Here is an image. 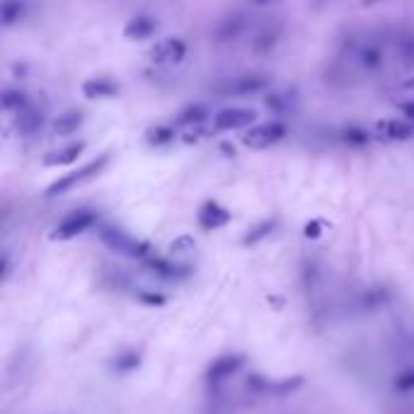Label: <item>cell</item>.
I'll use <instances>...</instances> for the list:
<instances>
[{
    "label": "cell",
    "instance_id": "cell-6",
    "mask_svg": "<svg viewBox=\"0 0 414 414\" xmlns=\"http://www.w3.org/2000/svg\"><path fill=\"white\" fill-rule=\"evenodd\" d=\"M257 124V112L250 107H223L213 114L211 131L216 133H233V131H247Z\"/></svg>",
    "mask_w": 414,
    "mask_h": 414
},
{
    "label": "cell",
    "instance_id": "cell-19",
    "mask_svg": "<svg viewBox=\"0 0 414 414\" xmlns=\"http://www.w3.org/2000/svg\"><path fill=\"white\" fill-rule=\"evenodd\" d=\"M296 104L298 97L291 90H274V92L264 95V109L274 114V117H286V114H291L296 109Z\"/></svg>",
    "mask_w": 414,
    "mask_h": 414
},
{
    "label": "cell",
    "instance_id": "cell-13",
    "mask_svg": "<svg viewBox=\"0 0 414 414\" xmlns=\"http://www.w3.org/2000/svg\"><path fill=\"white\" fill-rule=\"evenodd\" d=\"M85 148H88L85 141H70V144L61 146V148L49 150L41 163H44L46 168H68V165L78 163V158L85 153Z\"/></svg>",
    "mask_w": 414,
    "mask_h": 414
},
{
    "label": "cell",
    "instance_id": "cell-12",
    "mask_svg": "<svg viewBox=\"0 0 414 414\" xmlns=\"http://www.w3.org/2000/svg\"><path fill=\"white\" fill-rule=\"evenodd\" d=\"M375 136H380L383 141H393V144H402V141L414 138V121H407L404 117L383 119L375 126Z\"/></svg>",
    "mask_w": 414,
    "mask_h": 414
},
{
    "label": "cell",
    "instance_id": "cell-5",
    "mask_svg": "<svg viewBox=\"0 0 414 414\" xmlns=\"http://www.w3.org/2000/svg\"><path fill=\"white\" fill-rule=\"evenodd\" d=\"M99 221V213L95 211V208H75V211L66 213L63 218H61L59 223H56L54 233H51V240H73V237L83 235V233H88L90 228H95Z\"/></svg>",
    "mask_w": 414,
    "mask_h": 414
},
{
    "label": "cell",
    "instance_id": "cell-34",
    "mask_svg": "<svg viewBox=\"0 0 414 414\" xmlns=\"http://www.w3.org/2000/svg\"><path fill=\"white\" fill-rule=\"evenodd\" d=\"M364 6H375V3H380V0H361Z\"/></svg>",
    "mask_w": 414,
    "mask_h": 414
},
{
    "label": "cell",
    "instance_id": "cell-4",
    "mask_svg": "<svg viewBox=\"0 0 414 414\" xmlns=\"http://www.w3.org/2000/svg\"><path fill=\"white\" fill-rule=\"evenodd\" d=\"M288 136V126L282 119H269V121H257L247 131H242V146L250 150H266L271 146L282 144Z\"/></svg>",
    "mask_w": 414,
    "mask_h": 414
},
{
    "label": "cell",
    "instance_id": "cell-31",
    "mask_svg": "<svg viewBox=\"0 0 414 414\" xmlns=\"http://www.w3.org/2000/svg\"><path fill=\"white\" fill-rule=\"evenodd\" d=\"M400 92L407 95V97H414V75H409V78H404L400 83Z\"/></svg>",
    "mask_w": 414,
    "mask_h": 414
},
{
    "label": "cell",
    "instance_id": "cell-29",
    "mask_svg": "<svg viewBox=\"0 0 414 414\" xmlns=\"http://www.w3.org/2000/svg\"><path fill=\"white\" fill-rule=\"evenodd\" d=\"M395 388L397 390H414V368L404 371V373H400L397 378H395Z\"/></svg>",
    "mask_w": 414,
    "mask_h": 414
},
{
    "label": "cell",
    "instance_id": "cell-24",
    "mask_svg": "<svg viewBox=\"0 0 414 414\" xmlns=\"http://www.w3.org/2000/svg\"><path fill=\"white\" fill-rule=\"evenodd\" d=\"M0 104H3V109H6L8 114H20L22 109H27L32 104V97L25 92V90L20 88H6L3 90V97H0Z\"/></svg>",
    "mask_w": 414,
    "mask_h": 414
},
{
    "label": "cell",
    "instance_id": "cell-14",
    "mask_svg": "<svg viewBox=\"0 0 414 414\" xmlns=\"http://www.w3.org/2000/svg\"><path fill=\"white\" fill-rule=\"evenodd\" d=\"M83 126H85L83 109H66V112H61L59 117L51 119V133H54L56 138L75 136Z\"/></svg>",
    "mask_w": 414,
    "mask_h": 414
},
{
    "label": "cell",
    "instance_id": "cell-10",
    "mask_svg": "<svg viewBox=\"0 0 414 414\" xmlns=\"http://www.w3.org/2000/svg\"><path fill=\"white\" fill-rule=\"evenodd\" d=\"M233 213L228 211L223 204L213 201V199H208V201L201 204V208H199L197 213V223L201 230H218V228H226L228 223H230Z\"/></svg>",
    "mask_w": 414,
    "mask_h": 414
},
{
    "label": "cell",
    "instance_id": "cell-21",
    "mask_svg": "<svg viewBox=\"0 0 414 414\" xmlns=\"http://www.w3.org/2000/svg\"><path fill=\"white\" fill-rule=\"evenodd\" d=\"M144 266L153 271L155 276H160V279H184V276L189 274V266L172 259H163V257H155V255L144 259Z\"/></svg>",
    "mask_w": 414,
    "mask_h": 414
},
{
    "label": "cell",
    "instance_id": "cell-18",
    "mask_svg": "<svg viewBox=\"0 0 414 414\" xmlns=\"http://www.w3.org/2000/svg\"><path fill=\"white\" fill-rule=\"evenodd\" d=\"M356 63L366 70V73H375L385 66V49L378 41H364L356 49Z\"/></svg>",
    "mask_w": 414,
    "mask_h": 414
},
{
    "label": "cell",
    "instance_id": "cell-16",
    "mask_svg": "<svg viewBox=\"0 0 414 414\" xmlns=\"http://www.w3.org/2000/svg\"><path fill=\"white\" fill-rule=\"evenodd\" d=\"M155 32H158V20L153 15H133L131 20L124 25V37L128 41H146V39H153Z\"/></svg>",
    "mask_w": 414,
    "mask_h": 414
},
{
    "label": "cell",
    "instance_id": "cell-1",
    "mask_svg": "<svg viewBox=\"0 0 414 414\" xmlns=\"http://www.w3.org/2000/svg\"><path fill=\"white\" fill-rule=\"evenodd\" d=\"M109 163H112V153H109V150H104V153H99L97 158H92V160H88L85 165H80L78 170H70V172L61 175L59 179H54V182L46 187L44 197L46 199H56V197H66V194L75 192V189L83 187V184L97 179L99 175L109 168Z\"/></svg>",
    "mask_w": 414,
    "mask_h": 414
},
{
    "label": "cell",
    "instance_id": "cell-9",
    "mask_svg": "<svg viewBox=\"0 0 414 414\" xmlns=\"http://www.w3.org/2000/svg\"><path fill=\"white\" fill-rule=\"evenodd\" d=\"M282 37H284L282 22H266V25H262L259 30L255 32V37H252L250 41V49L255 51L257 56H269L271 51L279 46Z\"/></svg>",
    "mask_w": 414,
    "mask_h": 414
},
{
    "label": "cell",
    "instance_id": "cell-33",
    "mask_svg": "<svg viewBox=\"0 0 414 414\" xmlns=\"http://www.w3.org/2000/svg\"><path fill=\"white\" fill-rule=\"evenodd\" d=\"M252 3H255V6H269L271 0H252Z\"/></svg>",
    "mask_w": 414,
    "mask_h": 414
},
{
    "label": "cell",
    "instance_id": "cell-7",
    "mask_svg": "<svg viewBox=\"0 0 414 414\" xmlns=\"http://www.w3.org/2000/svg\"><path fill=\"white\" fill-rule=\"evenodd\" d=\"M187 41L179 39V37H165V39L155 41L148 51L150 63L155 66H179L184 59H187Z\"/></svg>",
    "mask_w": 414,
    "mask_h": 414
},
{
    "label": "cell",
    "instance_id": "cell-3",
    "mask_svg": "<svg viewBox=\"0 0 414 414\" xmlns=\"http://www.w3.org/2000/svg\"><path fill=\"white\" fill-rule=\"evenodd\" d=\"M99 240L104 242V247H109V250L117 252V255H121V257H128V259L144 262L153 255V247H150L148 242L128 235L124 228H117V226L99 228Z\"/></svg>",
    "mask_w": 414,
    "mask_h": 414
},
{
    "label": "cell",
    "instance_id": "cell-17",
    "mask_svg": "<svg viewBox=\"0 0 414 414\" xmlns=\"http://www.w3.org/2000/svg\"><path fill=\"white\" fill-rule=\"evenodd\" d=\"M12 121H15V128H17V133H20V136H37V133L44 128L46 114L41 112L39 107L30 104V107L22 109L20 114H15V117H12Z\"/></svg>",
    "mask_w": 414,
    "mask_h": 414
},
{
    "label": "cell",
    "instance_id": "cell-30",
    "mask_svg": "<svg viewBox=\"0 0 414 414\" xmlns=\"http://www.w3.org/2000/svg\"><path fill=\"white\" fill-rule=\"evenodd\" d=\"M397 112H400V117H404L407 121H414V97H409V99H404V102H400L397 104Z\"/></svg>",
    "mask_w": 414,
    "mask_h": 414
},
{
    "label": "cell",
    "instance_id": "cell-20",
    "mask_svg": "<svg viewBox=\"0 0 414 414\" xmlns=\"http://www.w3.org/2000/svg\"><path fill=\"white\" fill-rule=\"evenodd\" d=\"M179 138H182V133H179V128L175 126L172 121L155 124V126H150L148 131H146V144H148L150 148H168V146H172Z\"/></svg>",
    "mask_w": 414,
    "mask_h": 414
},
{
    "label": "cell",
    "instance_id": "cell-11",
    "mask_svg": "<svg viewBox=\"0 0 414 414\" xmlns=\"http://www.w3.org/2000/svg\"><path fill=\"white\" fill-rule=\"evenodd\" d=\"M80 92L85 99H117L121 92V85L109 75H92V78L83 80Z\"/></svg>",
    "mask_w": 414,
    "mask_h": 414
},
{
    "label": "cell",
    "instance_id": "cell-22",
    "mask_svg": "<svg viewBox=\"0 0 414 414\" xmlns=\"http://www.w3.org/2000/svg\"><path fill=\"white\" fill-rule=\"evenodd\" d=\"M27 12H30L27 0H3V3H0V22H3L6 30L20 25L27 17Z\"/></svg>",
    "mask_w": 414,
    "mask_h": 414
},
{
    "label": "cell",
    "instance_id": "cell-2",
    "mask_svg": "<svg viewBox=\"0 0 414 414\" xmlns=\"http://www.w3.org/2000/svg\"><path fill=\"white\" fill-rule=\"evenodd\" d=\"M271 88V75L269 73H237L226 78L223 83H218L213 88V92L218 97H255V95H266V90Z\"/></svg>",
    "mask_w": 414,
    "mask_h": 414
},
{
    "label": "cell",
    "instance_id": "cell-8",
    "mask_svg": "<svg viewBox=\"0 0 414 414\" xmlns=\"http://www.w3.org/2000/svg\"><path fill=\"white\" fill-rule=\"evenodd\" d=\"M247 27H250V22H247L245 12H230V15L221 17V20L216 22V27L211 30V37L218 44H230V41L240 39V37L245 34Z\"/></svg>",
    "mask_w": 414,
    "mask_h": 414
},
{
    "label": "cell",
    "instance_id": "cell-15",
    "mask_svg": "<svg viewBox=\"0 0 414 414\" xmlns=\"http://www.w3.org/2000/svg\"><path fill=\"white\" fill-rule=\"evenodd\" d=\"M208 119H213L211 107H208L206 102H192V104H187V107L179 109L177 117L172 119V124L177 128H184V131H187V128H194V126H204Z\"/></svg>",
    "mask_w": 414,
    "mask_h": 414
},
{
    "label": "cell",
    "instance_id": "cell-23",
    "mask_svg": "<svg viewBox=\"0 0 414 414\" xmlns=\"http://www.w3.org/2000/svg\"><path fill=\"white\" fill-rule=\"evenodd\" d=\"M339 141L346 148H366L373 141V133L361 124H346L339 128Z\"/></svg>",
    "mask_w": 414,
    "mask_h": 414
},
{
    "label": "cell",
    "instance_id": "cell-32",
    "mask_svg": "<svg viewBox=\"0 0 414 414\" xmlns=\"http://www.w3.org/2000/svg\"><path fill=\"white\" fill-rule=\"evenodd\" d=\"M320 226H322V223H317V221L308 223V226H306V235L308 237H317V235H320Z\"/></svg>",
    "mask_w": 414,
    "mask_h": 414
},
{
    "label": "cell",
    "instance_id": "cell-25",
    "mask_svg": "<svg viewBox=\"0 0 414 414\" xmlns=\"http://www.w3.org/2000/svg\"><path fill=\"white\" fill-rule=\"evenodd\" d=\"M395 54L404 66L414 68V30H402L395 37Z\"/></svg>",
    "mask_w": 414,
    "mask_h": 414
},
{
    "label": "cell",
    "instance_id": "cell-26",
    "mask_svg": "<svg viewBox=\"0 0 414 414\" xmlns=\"http://www.w3.org/2000/svg\"><path fill=\"white\" fill-rule=\"evenodd\" d=\"M276 226H279V221H276V218H266V221L255 223V226L245 233V237H242V245H257V242L266 240V237L276 230Z\"/></svg>",
    "mask_w": 414,
    "mask_h": 414
},
{
    "label": "cell",
    "instance_id": "cell-27",
    "mask_svg": "<svg viewBox=\"0 0 414 414\" xmlns=\"http://www.w3.org/2000/svg\"><path fill=\"white\" fill-rule=\"evenodd\" d=\"M242 366L240 356H221L216 364L211 366V380H223V378H230L237 368Z\"/></svg>",
    "mask_w": 414,
    "mask_h": 414
},
{
    "label": "cell",
    "instance_id": "cell-28",
    "mask_svg": "<svg viewBox=\"0 0 414 414\" xmlns=\"http://www.w3.org/2000/svg\"><path fill=\"white\" fill-rule=\"evenodd\" d=\"M206 136H208L206 128H204V126H194V128H187V131L182 133V138H179V141H182L184 146H197V144H201Z\"/></svg>",
    "mask_w": 414,
    "mask_h": 414
}]
</instances>
